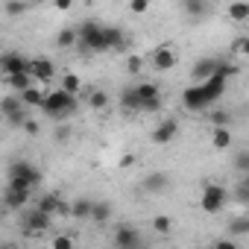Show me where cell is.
<instances>
[{
  "label": "cell",
  "mask_w": 249,
  "mask_h": 249,
  "mask_svg": "<svg viewBox=\"0 0 249 249\" xmlns=\"http://www.w3.org/2000/svg\"><path fill=\"white\" fill-rule=\"evenodd\" d=\"M41 111H44L47 117H56V120L71 117V114L76 111V94H71V91H65V88L47 91V97H44V103H41Z\"/></svg>",
  "instance_id": "1"
},
{
  "label": "cell",
  "mask_w": 249,
  "mask_h": 249,
  "mask_svg": "<svg viewBox=\"0 0 249 249\" xmlns=\"http://www.w3.org/2000/svg\"><path fill=\"white\" fill-rule=\"evenodd\" d=\"M79 44L82 50L88 53H108V38H106V27L94 24V21H85L79 27Z\"/></svg>",
  "instance_id": "2"
},
{
  "label": "cell",
  "mask_w": 249,
  "mask_h": 249,
  "mask_svg": "<svg viewBox=\"0 0 249 249\" xmlns=\"http://www.w3.org/2000/svg\"><path fill=\"white\" fill-rule=\"evenodd\" d=\"M41 182V170L30 161H12L9 164V185L18 188H36Z\"/></svg>",
  "instance_id": "3"
},
{
  "label": "cell",
  "mask_w": 249,
  "mask_h": 249,
  "mask_svg": "<svg viewBox=\"0 0 249 249\" xmlns=\"http://www.w3.org/2000/svg\"><path fill=\"white\" fill-rule=\"evenodd\" d=\"M226 199H229V191L223 185H205L202 188V196H199V208L205 214H217V211H223Z\"/></svg>",
  "instance_id": "4"
},
{
  "label": "cell",
  "mask_w": 249,
  "mask_h": 249,
  "mask_svg": "<svg viewBox=\"0 0 249 249\" xmlns=\"http://www.w3.org/2000/svg\"><path fill=\"white\" fill-rule=\"evenodd\" d=\"M21 226H24V231H27V234H41V231H47V229L53 226V214H47V211H41V208L36 205V208L24 211Z\"/></svg>",
  "instance_id": "5"
},
{
  "label": "cell",
  "mask_w": 249,
  "mask_h": 249,
  "mask_svg": "<svg viewBox=\"0 0 249 249\" xmlns=\"http://www.w3.org/2000/svg\"><path fill=\"white\" fill-rule=\"evenodd\" d=\"M182 106H185L188 111H205L211 103H208L202 85L196 82V85H188V88H185V94H182Z\"/></svg>",
  "instance_id": "6"
},
{
  "label": "cell",
  "mask_w": 249,
  "mask_h": 249,
  "mask_svg": "<svg viewBox=\"0 0 249 249\" xmlns=\"http://www.w3.org/2000/svg\"><path fill=\"white\" fill-rule=\"evenodd\" d=\"M30 196H33V188L9 185V188H6V194H3V205H6L9 211H21V208L30 202Z\"/></svg>",
  "instance_id": "7"
},
{
  "label": "cell",
  "mask_w": 249,
  "mask_h": 249,
  "mask_svg": "<svg viewBox=\"0 0 249 249\" xmlns=\"http://www.w3.org/2000/svg\"><path fill=\"white\" fill-rule=\"evenodd\" d=\"M226 82H229V76H226L223 71H217L214 76H208L205 82H199L202 91H205V97H208V103H217V100L226 94Z\"/></svg>",
  "instance_id": "8"
},
{
  "label": "cell",
  "mask_w": 249,
  "mask_h": 249,
  "mask_svg": "<svg viewBox=\"0 0 249 249\" xmlns=\"http://www.w3.org/2000/svg\"><path fill=\"white\" fill-rule=\"evenodd\" d=\"M0 68H3V76L21 73V71H30V73H33V59H24L21 53H3V59H0Z\"/></svg>",
  "instance_id": "9"
},
{
  "label": "cell",
  "mask_w": 249,
  "mask_h": 249,
  "mask_svg": "<svg viewBox=\"0 0 249 249\" xmlns=\"http://www.w3.org/2000/svg\"><path fill=\"white\" fill-rule=\"evenodd\" d=\"M150 62H153L156 71H173V68H176V50H173L170 44H161V47L153 50Z\"/></svg>",
  "instance_id": "10"
},
{
  "label": "cell",
  "mask_w": 249,
  "mask_h": 249,
  "mask_svg": "<svg viewBox=\"0 0 249 249\" xmlns=\"http://www.w3.org/2000/svg\"><path fill=\"white\" fill-rule=\"evenodd\" d=\"M176 135H179V123H176V117H164L159 126L153 129V141H156V144H170Z\"/></svg>",
  "instance_id": "11"
},
{
  "label": "cell",
  "mask_w": 249,
  "mask_h": 249,
  "mask_svg": "<svg viewBox=\"0 0 249 249\" xmlns=\"http://www.w3.org/2000/svg\"><path fill=\"white\" fill-rule=\"evenodd\" d=\"M33 76H36L38 85H50L53 76H56V65H53L50 59L38 56V59H33Z\"/></svg>",
  "instance_id": "12"
},
{
  "label": "cell",
  "mask_w": 249,
  "mask_h": 249,
  "mask_svg": "<svg viewBox=\"0 0 249 249\" xmlns=\"http://www.w3.org/2000/svg\"><path fill=\"white\" fill-rule=\"evenodd\" d=\"M114 246H117V249H135V246H141V234H138L132 226H117V231H114Z\"/></svg>",
  "instance_id": "13"
},
{
  "label": "cell",
  "mask_w": 249,
  "mask_h": 249,
  "mask_svg": "<svg viewBox=\"0 0 249 249\" xmlns=\"http://www.w3.org/2000/svg\"><path fill=\"white\" fill-rule=\"evenodd\" d=\"M141 188H144L147 194H164V191L170 188V176H167V173H150V176L141 179Z\"/></svg>",
  "instance_id": "14"
},
{
  "label": "cell",
  "mask_w": 249,
  "mask_h": 249,
  "mask_svg": "<svg viewBox=\"0 0 249 249\" xmlns=\"http://www.w3.org/2000/svg\"><path fill=\"white\" fill-rule=\"evenodd\" d=\"M120 111H123V114H135V111H141V97H138L135 85H129V88L120 91Z\"/></svg>",
  "instance_id": "15"
},
{
  "label": "cell",
  "mask_w": 249,
  "mask_h": 249,
  "mask_svg": "<svg viewBox=\"0 0 249 249\" xmlns=\"http://www.w3.org/2000/svg\"><path fill=\"white\" fill-rule=\"evenodd\" d=\"M220 71V62L217 59H199L194 65V82H205L208 76H214Z\"/></svg>",
  "instance_id": "16"
},
{
  "label": "cell",
  "mask_w": 249,
  "mask_h": 249,
  "mask_svg": "<svg viewBox=\"0 0 249 249\" xmlns=\"http://www.w3.org/2000/svg\"><path fill=\"white\" fill-rule=\"evenodd\" d=\"M18 94H21L24 106H30V108H41V103H44V97H47V91H41L38 85H30V88H24V91H18Z\"/></svg>",
  "instance_id": "17"
},
{
  "label": "cell",
  "mask_w": 249,
  "mask_h": 249,
  "mask_svg": "<svg viewBox=\"0 0 249 249\" xmlns=\"http://www.w3.org/2000/svg\"><path fill=\"white\" fill-rule=\"evenodd\" d=\"M211 147L214 150H229L231 147V129L229 126H211Z\"/></svg>",
  "instance_id": "18"
},
{
  "label": "cell",
  "mask_w": 249,
  "mask_h": 249,
  "mask_svg": "<svg viewBox=\"0 0 249 249\" xmlns=\"http://www.w3.org/2000/svg\"><path fill=\"white\" fill-rule=\"evenodd\" d=\"M3 79H6V85H9V88H15V91H24V88L36 85V76H33L30 71H21V73H9V76H3Z\"/></svg>",
  "instance_id": "19"
},
{
  "label": "cell",
  "mask_w": 249,
  "mask_h": 249,
  "mask_svg": "<svg viewBox=\"0 0 249 249\" xmlns=\"http://www.w3.org/2000/svg\"><path fill=\"white\" fill-rule=\"evenodd\" d=\"M36 205H38L41 211H47V214H59V211H68L59 194H44V196H41V199H38Z\"/></svg>",
  "instance_id": "20"
},
{
  "label": "cell",
  "mask_w": 249,
  "mask_h": 249,
  "mask_svg": "<svg viewBox=\"0 0 249 249\" xmlns=\"http://www.w3.org/2000/svg\"><path fill=\"white\" fill-rule=\"evenodd\" d=\"M73 44H79V30H73V27L59 30V36H56V47L68 50V47H73Z\"/></svg>",
  "instance_id": "21"
},
{
  "label": "cell",
  "mask_w": 249,
  "mask_h": 249,
  "mask_svg": "<svg viewBox=\"0 0 249 249\" xmlns=\"http://www.w3.org/2000/svg\"><path fill=\"white\" fill-rule=\"evenodd\" d=\"M91 208H94V202L85 199V196H79V199H73V205H71V217H76V220H91Z\"/></svg>",
  "instance_id": "22"
},
{
  "label": "cell",
  "mask_w": 249,
  "mask_h": 249,
  "mask_svg": "<svg viewBox=\"0 0 249 249\" xmlns=\"http://www.w3.org/2000/svg\"><path fill=\"white\" fill-rule=\"evenodd\" d=\"M91 220H94V223H100V226H103V223H108V220H111V205H108V202H103V199H97V202H94V208H91Z\"/></svg>",
  "instance_id": "23"
},
{
  "label": "cell",
  "mask_w": 249,
  "mask_h": 249,
  "mask_svg": "<svg viewBox=\"0 0 249 249\" xmlns=\"http://www.w3.org/2000/svg\"><path fill=\"white\" fill-rule=\"evenodd\" d=\"M229 18L237 21V24L249 21V3H246V0H234V3L229 6Z\"/></svg>",
  "instance_id": "24"
},
{
  "label": "cell",
  "mask_w": 249,
  "mask_h": 249,
  "mask_svg": "<svg viewBox=\"0 0 249 249\" xmlns=\"http://www.w3.org/2000/svg\"><path fill=\"white\" fill-rule=\"evenodd\" d=\"M106 38H108V50H123V44H126L123 30H117V27H106Z\"/></svg>",
  "instance_id": "25"
},
{
  "label": "cell",
  "mask_w": 249,
  "mask_h": 249,
  "mask_svg": "<svg viewBox=\"0 0 249 249\" xmlns=\"http://www.w3.org/2000/svg\"><path fill=\"white\" fill-rule=\"evenodd\" d=\"M88 106H91V108H97V111L108 108V94H106V91H100V88H94V91H91V97H88Z\"/></svg>",
  "instance_id": "26"
},
{
  "label": "cell",
  "mask_w": 249,
  "mask_h": 249,
  "mask_svg": "<svg viewBox=\"0 0 249 249\" xmlns=\"http://www.w3.org/2000/svg\"><path fill=\"white\" fill-rule=\"evenodd\" d=\"M153 231H159V234H170V229H173V220L167 217V214H159V217H153Z\"/></svg>",
  "instance_id": "27"
},
{
  "label": "cell",
  "mask_w": 249,
  "mask_h": 249,
  "mask_svg": "<svg viewBox=\"0 0 249 249\" xmlns=\"http://www.w3.org/2000/svg\"><path fill=\"white\" fill-rule=\"evenodd\" d=\"M18 108H24V100L21 97H3V108H0V111H3V117L15 114Z\"/></svg>",
  "instance_id": "28"
},
{
  "label": "cell",
  "mask_w": 249,
  "mask_h": 249,
  "mask_svg": "<svg viewBox=\"0 0 249 249\" xmlns=\"http://www.w3.org/2000/svg\"><path fill=\"white\" fill-rule=\"evenodd\" d=\"M205 9H208V3H205V0H185V12H188L191 18H199Z\"/></svg>",
  "instance_id": "29"
},
{
  "label": "cell",
  "mask_w": 249,
  "mask_h": 249,
  "mask_svg": "<svg viewBox=\"0 0 249 249\" xmlns=\"http://www.w3.org/2000/svg\"><path fill=\"white\" fill-rule=\"evenodd\" d=\"M62 88H65V91H71V94H79L82 79H79L76 73H65V76H62Z\"/></svg>",
  "instance_id": "30"
},
{
  "label": "cell",
  "mask_w": 249,
  "mask_h": 249,
  "mask_svg": "<svg viewBox=\"0 0 249 249\" xmlns=\"http://www.w3.org/2000/svg\"><path fill=\"white\" fill-rule=\"evenodd\" d=\"M135 91H138L141 100H150V97H159V94H161L156 82H141V85H135Z\"/></svg>",
  "instance_id": "31"
},
{
  "label": "cell",
  "mask_w": 249,
  "mask_h": 249,
  "mask_svg": "<svg viewBox=\"0 0 249 249\" xmlns=\"http://www.w3.org/2000/svg\"><path fill=\"white\" fill-rule=\"evenodd\" d=\"M229 231L237 237V234H249V217H234L229 223Z\"/></svg>",
  "instance_id": "32"
},
{
  "label": "cell",
  "mask_w": 249,
  "mask_h": 249,
  "mask_svg": "<svg viewBox=\"0 0 249 249\" xmlns=\"http://www.w3.org/2000/svg\"><path fill=\"white\" fill-rule=\"evenodd\" d=\"M161 103H164L161 94H159V97H150V100H141V111H144V114H156V111L161 108Z\"/></svg>",
  "instance_id": "33"
},
{
  "label": "cell",
  "mask_w": 249,
  "mask_h": 249,
  "mask_svg": "<svg viewBox=\"0 0 249 249\" xmlns=\"http://www.w3.org/2000/svg\"><path fill=\"white\" fill-rule=\"evenodd\" d=\"M234 170H237V173H243V176L249 173V150H243V153H237V156H234Z\"/></svg>",
  "instance_id": "34"
},
{
  "label": "cell",
  "mask_w": 249,
  "mask_h": 249,
  "mask_svg": "<svg viewBox=\"0 0 249 249\" xmlns=\"http://www.w3.org/2000/svg\"><path fill=\"white\" fill-rule=\"evenodd\" d=\"M129 12L132 15H147L150 12V0H129Z\"/></svg>",
  "instance_id": "35"
},
{
  "label": "cell",
  "mask_w": 249,
  "mask_h": 249,
  "mask_svg": "<svg viewBox=\"0 0 249 249\" xmlns=\"http://www.w3.org/2000/svg\"><path fill=\"white\" fill-rule=\"evenodd\" d=\"M231 114L229 111H211V126H229Z\"/></svg>",
  "instance_id": "36"
},
{
  "label": "cell",
  "mask_w": 249,
  "mask_h": 249,
  "mask_svg": "<svg viewBox=\"0 0 249 249\" xmlns=\"http://www.w3.org/2000/svg\"><path fill=\"white\" fill-rule=\"evenodd\" d=\"M27 12V3H21V0H12V3H6V15L9 18H18Z\"/></svg>",
  "instance_id": "37"
},
{
  "label": "cell",
  "mask_w": 249,
  "mask_h": 249,
  "mask_svg": "<svg viewBox=\"0 0 249 249\" xmlns=\"http://www.w3.org/2000/svg\"><path fill=\"white\" fill-rule=\"evenodd\" d=\"M141 68H144V59H141V56H129V59H126V71H129L132 76L141 73Z\"/></svg>",
  "instance_id": "38"
},
{
  "label": "cell",
  "mask_w": 249,
  "mask_h": 249,
  "mask_svg": "<svg viewBox=\"0 0 249 249\" xmlns=\"http://www.w3.org/2000/svg\"><path fill=\"white\" fill-rule=\"evenodd\" d=\"M50 246H56V249H71V246H73V237L59 234V237H53V240H50Z\"/></svg>",
  "instance_id": "39"
},
{
  "label": "cell",
  "mask_w": 249,
  "mask_h": 249,
  "mask_svg": "<svg viewBox=\"0 0 249 249\" xmlns=\"http://www.w3.org/2000/svg\"><path fill=\"white\" fill-rule=\"evenodd\" d=\"M234 50H237V53H240V56H243V59H249V36H246V38H240V41H237V47H234Z\"/></svg>",
  "instance_id": "40"
},
{
  "label": "cell",
  "mask_w": 249,
  "mask_h": 249,
  "mask_svg": "<svg viewBox=\"0 0 249 249\" xmlns=\"http://www.w3.org/2000/svg\"><path fill=\"white\" fill-rule=\"evenodd\" d=\"M24 132H27V135H38V123L27 117V123H24Z\"/></svg>",
  "instance_id": "41"
},
{
  "label": "cell",
  "mask_w": 249,
  "mask_h": 249,
  "mask_svg": "<svg viewBox=\"0 0 249 249\" xmlns=\"http://www.w3.org/2000/svg\"><path fill=\"white\" fill-rule=\"evenodd\" d=\"M53 6H56L59 12H68V9L73 6V0H53Z\"/></svg>",
  "instance_id": "42"
},
{
  "label": "cell",
  "mask_w": 249,
  "mask_h": 249,
  "mask_svg": "<svg viewBox=\"0 0 249 249\" xmlns=\"http://www.w3.org/2000/svg\"><path fill=\"white\" fill-rule=\"evenodd\" d=\"M132 164H135L132 156H123V159H120V167H132Z\"/></svg>",
  "instance_id": "43"
},
{
  "label": "cell",
  "mask_w": 249,
  "mask_h": 249,
  "mask_svg": "<svg viewBox=\"0 0 249 249\" xmlns=\"http://www.w3.org/2000/svg\"><path fill=\"white\" fill-rule=\"evenodd\" d=\"M217 246H220V249H231L234 243H231V240H217Z\"/></svg>",
  "instance_id": "44"
},
{
  "label": "cell",
  "mask_w": 249,
  "mask_h": 249,
  "mask_svg": "<svg viewBox=\"0 0 249 249\" xmlns=\"http://www.w3.org/2000/svg\"><path fill=\"white\" fill-rule=\"evenodd\" d=\"M82 3H88V6H91V3H94V0H82Z\"/></svg>",
  "instance_id": "45"
},
{
  "label": "cell",
  "mask_w": 249,
  "mask_h": 249,
  "mask_svg": "<svg viewBox=\"0 0 249 249\" xmlns=\"http://www.w3.org/2000/svg\"><path fill=\"white\" fill-rule=\"evenodd\" d=\"M205 3H214V0H205Z\"/></svg>",
  "instance_id": "46"
}]
</instances>
